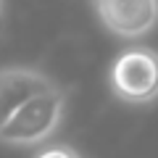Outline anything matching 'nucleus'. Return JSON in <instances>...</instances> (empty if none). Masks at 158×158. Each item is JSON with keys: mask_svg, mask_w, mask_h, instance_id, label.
<instances>
[{"mask_svg": "<svg viewBox=\"0 0 158 158\" xmlns=\"http://www.w3.org/2000/svg\"><path fill=\"white\" fill-rule=\"evenodd\" d=\"M63 111H66V90L56 85L50 90L34 95L32 100H27L0 127V142L13 148L42 145L61 127Z\"/></svg>", "mask_w": 158, "mask_h": 158, "instance_id": "1", "label": "nucleus"}, {"mask_svg": "<svg viewBox=\"0 0 158 158\" xmlns=\"http://www.w3.org/2000/svg\"><path fill=\"white\" fill-rule=\"evenodd\" d=\"M108 87L127 106H148L158 98V50L132 45L113 58Z\"/></svg>", "mask_w": 158, "mask_h": 158, "instance_id": "2", "label": "nucleus"}, {"mask_svg": "<svg viewBox=\"0 0 158 158\" xmlns=\"http://www.w3.org/2000/svg\"><path fill=\"white\" fill-rule=\"evenodd\" d=\"M98 19L118 40H140L158 27V0H92Z\"/></svg>", "mask_w": 158, "mask_h": 158, "instance_id": "3", "label": "nucleus"}, {"mask_svg": "<svg viewBox=\"0 0 158 158\" xmlns=\"http://www.w3.org/2000/svg\"><path fill=\"white\" fill-rule=\"evenodd\" d=\"M56 87L50 77L32 66H6L0 69V127L34 95Z\"/></svg>", "mask_w": 158, "mask_h": 158, "instance_id": "4", "label": "nucleus"}, {"mask_svg": "<svg viewBox=\"0 0 158 158\" xmlns=\"http://www.w3.org/2000/svg\"><path fill=\"white\" fill-rule=\"evenodd\" d=\"M34 158H79V153L74 148H69V145H48Z\"/></svg>", "mask_w": 158, "mask_h": 158, "instance_id": "5", "label": "nucleus"}, {"mask_svg": "<svg viewBox=\"0 0 158 158\" xmlns=\"http://www.w3.org/2000/svg\"><path fill=\"white\" fill-rule=\"evenodd\" d=\"M0 32H3V0H0Z\"/></svg>", "mask_w": 158, "mask_h": 158, "instance_id": "6", "label": "nucleus"}]
</instances>
